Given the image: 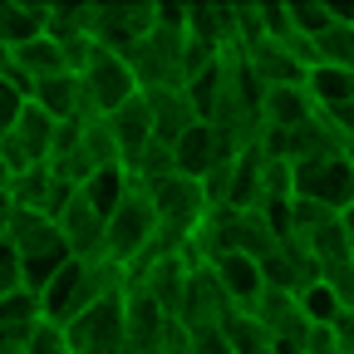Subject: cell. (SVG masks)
<instances>
[{
    "mask_svg": "<svg viewBox=\"0 0 354 354\" xmlns=\"http://www.w3.org/2000/svg\"><path fill=\"white\" fill-rule=\"evenodd\" d=\"M128 286V271L123 266H113L109 256H94V261H64L59 266V276L44 286L35 300H39V315L44 320H55V325H69L79 310H88L94 300L104 295H118Z\"/></svg>",
    "mask_w": 354,
    "mask_h": 354,
    "instance_id": "obj_1",
    "label": "cell"
},
{
    "mask_svg": "<svg viewBox=\"0 0 354 354\" xmlns=\"http://www.w3.org/2000/svg\"><path fill=\"white\" fill-rule=\"evenodd\" d=\"M143 197H148V207H153V221H158V232L162 236H172V241H192L197 236V227L207 221V197H202V187L192 183V177H183V172H167V177H153V183H133Z\"/></svg>",
    "mask_w": 354,
    "mask_h": 354,
    "instance_id": "obj_2",
    "label": "cell"
},
{
    "mask_svg": "<svg viewBox=\"0 0 354 354\" xmlns=\"http://www.w3.org/2000/svg\"><path fill=\"white\" fill-rule=\"evenodd\" d=\"M123 59H128L133 79H138V94L143 88H183V79H187V30L162 25L153 15V30Z\"/></svg>",
    "mask_w": 354,
    "mask_h": 354,
    "instance_id": "obj_3",
    "label": "cell"
},
{
    "mask_svg": "<svg viewBox=\"0 0 354 354\" xmlns=\"http://www.w3.org/2000/svg\"><path fill=\"white\" fill-rule=\"evenodd\" d=\"M290 197L315 202L335 216H349V202H354L349 158H300V162H290Z\"/></svg>",
    "mask_w": 354,
    "mask_h": 354,
    "instance_id": "obj_4",
    "label": "cell"
},
{
    "mask_svg": "<svg viewBox=\"0 0 354 354\" xmlns=\"http://www.w3.org/2000/svg\"><path fill=\"white\" fill-rule=\"evenodd\" d=\"M153 232H158V221H153L148 197H143L138 187H128V192L118 197V207L104 216V256L128 271V266L143 256V246L153 241Z\"/></svg>",
    "mask_w": 354,
    "mask_h": 354,
    "instance_id": "obj_5",
    "label": "cell"
},
{
    "mask_svg": "<svg viewBox=\"0 0 354 354\" xmlns=\"http://www.w3.org/2000/svg\"><path fill=\"white\" fill-rule=\"evenodd\" d=\"M64 339H69V354H128V339H123V290L118 295H104L88 310L64 325Z\"/></svg>",
    "mask_w": 354,
    "mask_h": 354,
    "instance_id": "obj_6",
    "label": "cell"
},
{
    "mask_svg": "<svg viewBox=\"0 0 354 354\" xmlns=\"http://www.w3.org/2000/svg\"><path fill=\"white\" fill-rule=\"evenodd\" d=\"M79 88H84L88 109L104 118V113H113L118 104H128L133 94H138V79H133V69H128L123 55L88 50V59L79 64Z\"/></svg>",
    "mask_w": 354,
    "mask_h": 354,
    "instance_id": "obj_7",
    "label": "cell"
},
{
    "mask_svg": "<svg viewBox=\"0 0 354 354\" xmlns=\"http://www.w3.org/2000/svg\"><path fill=\"white\" fill-rule=\"evenodd\" d=\"M153 30V6H88V44L109 55H128Z\"/></svg>",
    "mask_w": 354,
    "mask_h": 354,
    "instance_id": "obj_8",
    "label": "cell"
},
{
    "mask_svg": "<svg viewBox=\"0 0 354 354\" xmlns=\"http://www.w3.org/2000/svg\"><path fill=\"white\" fill-rule=\"evenodd\" d=\"M232 315V300L221 295L216 276L197 261L187 271V290H183V310H177V325L183 330H207V325H221Z\"/></svg>",
    "mask_w": 354,
    "mask_h": 354,
    "instance_id": "obj_9",
    "label": "cell"
},
{
    "mask_svg": "<svg viewBox=\"0 0 354 354\" xmlns=\"http://www.w3.org/2000/svg\"><path fill=\"white\" fill-rule=\"evenodd\" d=\"M55 232H59V241H64V251L74 256V261H94V256H104V216L88 207L79 192L64 202V212L55 216Z\"/></svg>",
    "mask_w": 354,
    "mask_h": 354,
    "instance_id": "obj_10",
    "label": "cell"
},
{
    "mask_svg": "<svg viewBox=\"0 0 354 354\" xmlns=\"http://www.w3.org/2000/svg\"><path fill=\"white\" fill-rule=\"evenodd\" d=\"M167 325H172V320L153 305L148 290L123 286V339H128V354H153Z\"/></svg>",
    "mask_w": 354,
    "mask_h": 354,
    "instance_id": "obj_11",
    "label": "cell"
},
{
    "mask_svg": "<svg viewBox=\"0 0 354 354\" xmlns=\"http://www.w3.org/2000/svg\"><path fill=\"white\" fill-rule=\"evenodd\" d=\"M104 128L113 133V143H118V162H123V172L138 162V153L153 143V118H148V104H143V94H133L128 104H118L113 113H104Z\"/></svg>",
    "mask_w": 354,
    "mask_h": 354,
    "instance_id": "obj_12",
    "label": "cell"
},
{
    "mask_svg": "<svg viewBox=\"0 0 354 354\" xmlns=\"http://www.w3.org/2000/svg\"><path fill=\"white\" fill-rule=\"evenodd\" d=\"M207 271L216 276V286H221V295L232 300V310H251L256 305V295H261V266L251 261V256H241V251H221V256H212V261H202Z\"/></svg>",
    "mask_w": 354,
    "mask_h": 354,
    "instance_id": "obj_13",
    "label": "cell"
},
{
    "mask_svg": "<svg viewBox=\"0 0 354 354\" xmlns=\"http://www.w3.org/2000/svg\"><path fill=\"white\" fill-rule=\"evenodd\" d=\"M300 88H305L310 109H320V113H344V109H354V69L310 64V69L300 74Z\"/></svg>",
    "mask_w": 354,
    "mask_h": 354,
    "instance_id": "obj_14",
    "label": "cell"
},
{
    "mask_svg": "<svg viewBox=\"0 0 354 354\" xmlns=\"http://www.w3.org/2000/svg\"><path fill=\"white\" fill-rule=\"evenodd\" d=\"M310 113L315 109H310L300 84H271V88H261V99H256V128H271V133H290Z\"/></svg>",
    "mask_w": 354,
    "mask_h": 354,
    "instance_id": "obj_15",
    "label": "cell"
},
{
    "mask_svg": "<svg viewBox=\"0 0 354 354\" xmlns=\"http://www.w3.org/2000/svg\"><path fill=\"white\" fill-rule=\"evenodd\" d=\"M143 104H148V118H153V138L162 148H172L197 123V113H192L183 88H143Z\"/></svg>",
    "mask_w": 354,
    "mask_h": 354,
    "instance_id": "obj_16",
    "label": "cell"
},
{
    "mask_svg": "<svg viewBox=\"0 0 354 354\" xmlns=\"http://www.w3.org/2000/svg\"><path fill=\"white\" fill-rule=\"evenodd\" d=\"M6 74L30 94V84L50 79V74H64V55H59V44L39 30L35 39H25V44H15V50H10V69H6Z\"/></svg>",
    "mask_w": 354,
    "mask_h": 354,
    "instance_id": "obj_17",
    "label": "cell"
},
{
    "mask_svg": "<svg viewBox=\"0 0 354 354\" xmlns=\"http://www.w3.org/2000/svg\"><path fill=\"white\" fill-rule=\"evenodd\" d=\"M290 295H295V310H300V320H305L310 330H330L339 310H349V305H344L320 276H315V281H305V286H295Z\"/></svg>",
    "mask_w": 354,
    "mask_h": 354,
    "instance_id": "obj_18",
    "label": "cell"
},
{
    "mask_svg": "<svg viewBox=\"0 0 354 354\" xmlns=\"http://www.w3.org/2000/svg\"><path fill=\"white\" fill-rule=\"evenodd\" d=\"M310 55H315V64L354 69V20H349V15H339L320 39H310Z\"/></svg>",
    "mask_w": 354,
    "mask_h": 354,
    "instance_id": "obj_19",
    "label": "cell"
},
{
    "mask_svg": "<svg viewBox=\"0 0 354 354\" xmlns=\"http://www.w3.org/2000/svg\"><path fill=\"white\" fill-rule=\"evenodd\" d=\"M128 187H133V177H128L123 167H99V172H94V177H88V183L79 187V197H84L88 207H94L99 216H109Z\"/></svg>",
    "mask_w": 354,
    "mask_h": 354,
    "instance_id": "obj_20",
    "label": "cell"
},
{
    "mask_svg": "<svg viewBox=\"0 0 354 354\" xmlns=\"http://www.w3.org/2000/svg\"><path fill=\"white\" fill-rule=\"evenodd\" d=\"M39 30H44V6H0V44L6 50L35 39Z\"/></svg>",
    "mask_w": 354,
    "mask_h": 354,
    "instance_id": "obj_21",
    "label": "cell"
},
{
    "mask_svg": "<svg viewBox=\"0 0 354 354\" xmlns=\"http://www.w3.org/2000/svg\"><path fill=\"white\" fill-rule=\"evenodd\" d=\"M50 167H25V172H15L10 177V187H6V197L15 202V207H25V212H39L44 216V197H50Z\"/></svg>",
    "mask_w": 354,
    "mask_h": 354,
    "instance_id": "obj_22",
    "label": "cell"
},
{
    "mask_svg": "<svg viewBox=\"0 0 354 354\" xmlns=\"http://www.w3.org/2000/svg\"><path fill=\"white\" fill-rule=\"evenodd\" d=\"M339 20V10L335 6H325V0H315V6H286V25H290V35L295 39H320L330 25Z\"/></svg>",
    "mask_w": 354,
    "mask_h": 354,
    "instance_id": "obj_23",
    "label": "cell"
},
{
    "mask_svg": "<svg viewBox=\"0 0 354 354\" xmlns=\"http://www.w3.org/2000/svg\"><path fill=\"white\" fill-rule=\"evenodd\" d=\"M79 153L94 162V167H123L118 162V143H113V133L104 128V118H94V123L79 128Z\"/></svg>",
    "mask_w": 354,
    "mask_h": 354,
    "instance_id": "obj_24",
    "label": "cell"
},
{
    "mask_svg": "<svg viewBox=\"0 0 354 354\" xmlns=\"http://www.w3.org/2000/svg\"><path fill=\"white\" fill-rule=\"evenodd\" d=\"M20 349L25 354H69V339H64V325H55V320H35L30 330H25V339H20Z\"/></svg>",
    "mask_w": 354,
    "mask_h": 354,
    "instance_id": "obj_25",
    "label": "cell"
},
{
    "mask_svg": "<svg viewBox=\"0 0 354 354\" xmlns=\"http://www.w3.org/2000/svg\"><path fill=\"white\" fill-rule=\"evenodd\" d=\"M20 109H25V88H20L10 74H0V138H6V133L15 128Z\"/></svg>",
    "mask_w": 354,
    "mask_h": 354,
    "instance_id": "obj_26",
    "label": "cell"
},
{
    "mask_svg": "<svg viewBox=\"0 0 354 354\" xmlns=\"http://www.w3.org/2000/svg\"><path fill=\"white\" fill-rule=\"evenodd\" d=\"M10 212H15V202L0 192V236H6V227H10Z\"/></svg>",
    "mask_w": 354,
    "mask_h": 354,
    "instance_id": "obj_27",
    "label": "cell"
},
{
    "mask_svg": "<svg viewBox=\"0 0 354 354\" xmlns=\"http://www.w3.org/2000/svg\"><path fill=\"white\" fill-rule=\"evenodd\" d=\"M10 187V167H6V158H0V192Z\"/></svg>",
    "mask_w": 354,
    "mask_h": 354,
    "instance_id": "obj_28",
    "label": "cell"
}]
</instances>
